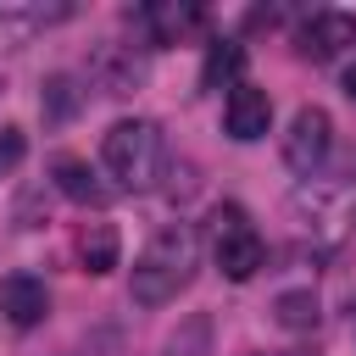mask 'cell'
Returning <instances> with one entry per match:
<instances>
[{
	"label": "cell",
	"instance_id": "1",
	"mask_svg": "<svg viewBox=\"0 0 356 356\" xmlns=\"http://www.w3.org/2000/svg\"><path fill=\"white\" fill-rule=\"evenodd\" d=\"M195 267H200V239H195V228H189V222H167V228L139 250L134 278H128V295H134L139 306H167V300H178V289H189Z\"/></svg>",
	"mask_w": 356,
	"mask_h": 356
},
{
	"label": "cell",
	"instance_id": "2",
	"mask_svg": "<svg viewBox=\"0 0 356 356\" xmlns=\"http://www.w3.org/2000/svg\"><path fill=\"white\" fill-rule=\"evenodd\" d=\"M100 161L122 189H145L161 172V128L150 117H122L100 139Z\"/></svg>",
	"mask_w": 356,
	"mask_h": 356
},
{
	"label": "cell",
	"instance_id": "3",
	"mask_svg": "<svg viewBox=\"0 0 356 356\" xmlns=\"http://www.w3.org/2000/svg\"><path fill=\"white\" fill-rule=\"evenodd\" d=\"M289 217L300 222V234H312L317 245H339L356 228V184L339 178H306L289 195Z\"/></svg>",
	"mask_w": 356,
	"mask_h": 356
},
{
	"label": "cell",
	"instance_id": "4",
	"mask_svg": "<svg viewBox=\"0 0 356 356\" xmlns=\"http://www.w3.org/2000/svg\"><path fill=\"white\" fill-rule=\"evenodd\" d=\"M211 222H217V267H222V278H234V284L256 278L261 261H267V245H261V234L245 222V211H239V206H217Z\"/></svg>",
	"mask_w": 356,
	"mask_h": 356
},
{
	"label": "cell",
	"instance_id": "5",
	"mask_svg": "<svg viewBox=\"0 0 356 356\" xmlns=\"http://www.w3.org/2000/svg\"><path fill=\"white\" fill-rule=\"evenodd\" d=\"M328 150H334V117L323 106H300L289 117V134H284V167L300 172V178H312L328 161Z\"/></svg>",
	"mask_w": 356,
	"mask_h": 356
},
{
	"label": "cell",
	"instance_id": "6",
	"mask_svg": "<svg viewBox=\"0 0 356 356\" xmlns=\"http://www.w3.org/2000/svg\"><path fill=\"white\" fill-rule=\"evenodd\" d=\"M72 0H0V44H28L56 22H72Z\"/></svg>",
	"mask_w": 356,
	"mask_h": 356
},
{
	"label": "cell",
	"instance_id": "7",
	"mask_svg": "<svg viewBox=\"0 0 356 356\" xmlns=\"http://www.w3.org/2000/svg\"><path fill=\"white\" fill-rule=\"evenodd\" d=\"M267 122H273V95L256 89V83H234L228 100H222V128H228V139H239V145L267 139Z\"/></svg>",
	"mask_w": 356,
	"mask_h": 356
},
{
	"label": "cell",
	"instance_id": "8",
	"mask_svg": "<svg viewBox=\"0 0 356 356\" xmlns=\"http://www.w3.org/2000/svg\"><path fill=\"white\" fill-rule=\"evenodd\" d=\"M345 44H356V17L350 11H312L306 28L295 33V50L306 61H334Z\"/></svg>",
	"mask_w": 356,
	"mask_h": 356
},
{
	"label": "cell",
	"instance_id": "9",
	"mask_svg": "<svg viewBox=\"0 0 356 356\" xmlns=\"http://www.w3.org/2000/svg\"><path fill=\"white\" fill-rule=\"evenodd\" d=\"M89 78L106 89V95H139V83H145V61L134 56V50H122V44H100L95 56H89Z\"/></svg>",
	"mask_w": 356,
	"mask_h": 356
},
{
	"label": "cell",
	"instance_id": "10",
	"mask_svg": "<svg viewBox=\"0 0 356 356\" xmlns=\"http://www.w3.org/2000/svg\"><path fill=\"white\" fill-rule=\"evenodd\" d=\"M0 312H6L17 328L44 323V312H50V289H44V278H33V273H11V278H0Z\"/></svg>",
	"mask_w": 356,
	"mask_h": 356
},
{
	"label": "cell",
	"instance_id": "11",
	"mask_svg": "<svg viewBox=\"0 0 356 356\" xmlns=\"http://www.w3.org/2000/svg\"><path fill=\"white\" fill-rule=\"evenodd\" d=\"M50 184H56L67 200H78V206H106V200H111V189L100 184V172H95L83 156H56V161H50Z\"/></svg>",
	"mask_w": 356,
	"mask_h": 356
},
{
	"label": "cell",
	"instance_id": "12",
	"mask_svg": "<svg viewBox=\"0 0 356 356\" xmlns=\"http://www.w3.org/2000/svg\"><path fill=\"white\" fill-rule=\"evenodd\" d=\"M78 111H83V89H78V78H72V72H50V78L39 83V117H44V128L72 122Z\"/></svg>",
	"mask_w": 356,
	"mask_h": 356
},
{
	"label": "cell",
	"instance_id": "13",
	"mask_svg": "<svg viewBox=\"0 0 356 356\" xmlns=\"http://www.w3.org/2000/svg\"><path fill=\"white\" fill-rule=\"evenodd\" d=\"M117 256H122V234H117L111 222H83V234H78V261H83V273L106 278V273L117 267Z\"/></svg>",
	"mask_w": 356,
	"mask_h": 356
},
{
	"label": "cell",
	"instance_id": "14",
	"mask_svg": "<svg viewBox=\"0 0 356 356\" xmlns=\"http://www.w3.org/2000/svg\"><path fill=\"white\" fill-rule=\"evenodd\" d=\"M139 22L150 28V44H178L184 33L206 28V11H195V6H150V11H139Z\"/></svg>",
	"mask_w": 356,
	"mask_h": 356
},
{
	"label": "cell",
	"instance_id": "15",
	"mask_svg": "<svg viewBox=\"0 0 356 356\" xmlns=\"http://www.w3.org/2000/svg\"><path fill=\"white\" fill-rule=\"evenodd\" d=\"M245 44L239 39H211L206 44V67H200V89H234L245 83Z\"/></svg>",
	"mask_w": 356,
	"mask_h": 356
},
{
	"label": "cell",
	"instance_id": "16",
	"mask_svg": "<svg viewBox=\"0 0 356 356\" xmlns=\"http://www.w3.org/2000/svg\"><path fill=\"white\" fill-rule=\"evenodd\" d=\"M317 317H323V306H317V295H312V289H284V295L273 300V323H278V328H289V334H312V328H317Z\"/></svg>",
	"mask_w": 356,
	"mask_h": 356
},
{
	"label": "cell",
	"instance_id": "17",
	"mask_svg": "<svg viewBox=\"0 0 356 356\" xmlns=\"http://www.w3.org/2000/svg\"><path fill=\"white\" fill-rule=\"evenodd\" d=\"M167 356H211V317H184L167 339Z\"/></svg>",
	"mask_w": 356,
	"mask_h": 356
},
{
	"label": "cell",
	"instance_id": "18",
	"mask_svg": "<svg viewBox=\"0 0 356 356\" xmlns=\"http://www.w3.org/2000/svg\"><path fill=\"white\" fill-rule=\"evenodd\" d=\"M22 156H28V134L11 128V122H0V178H11L22 167Z\"/></svg>",
	"mask_w": 356,
	"mask_h": 356
},
{
	"label": "cell",
	"instance_id": "19",
	"mask_svg": "<svg viewBox=\"0 0 356 356\" xmlns=\"http://www.w3.org/2000/svg\"><path fill=\"white\" fill-rule=\"evenodd\" d=\"M245 28H278V11H273V6H267V11H250Z\"/></svg>",
	"mask_w": 356,
	"mask_h": 356
},
{
	"label": "cell",
	"instance_id": "20",
	"mask_svg": "<svg viewBox=\"0 0 356 356\" xmlns=\"http://www.w3.org/2000/svg\"><path fill=\"white\" fill-rule=\"evenodd\" d=\"M345 95H350V100H356V61H350V67H345Z\"/></svg>",
	"mask_w": 356,
	"mask_h": 356
},
{
	"label": "cell",
	"instance_id": "21",
	"mask_svg": "<svg viewBox=\"0 0 356 356\" xmlns=\"http://www.w3.org/2000/svg\"><path fill=\"white\" fill-rule=\"evenodd\" d=\"M256 356H295V350H256Z\"/></svg>",
	"mask_w": 356,
	"mask_h": 356
}]
</instances>
